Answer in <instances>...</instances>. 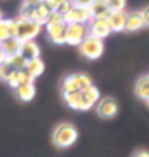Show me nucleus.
<instances>
[{
  "mask_svg": "<svg viewBox=\"0 0 149 157\" xmlns=\"http://www.w3.org/2000/svg\"><path fill=\"white\" fill-rule=\"evenodd\" d=\"M78 139V131L70 123L58 124L53 132V143L59 148L71 147Z\"/></svg>",
  "mask_w": 149,
  "mask_h": 157,
  "instance_id": "f257e3e1",
  "label": "nucleus"
},
{
  "mask_svg": "<svg viewBox=\"0 0 149 157\" xmlns=\"http://www.w3.org/2000/svg\"><path fill=\"white\" fill-rule=\"evenodd\" d=\"M90 2H73L70 11L63 16L65 23L69 24H89L91 21V13L89 10Z\"/></svg>",
  "mask_w": 149,
  "mask_h": 157,
  "instance_id": "f03ea898",
  "label": "nucleus"
},
{
  "mask_svg": "<svg viewBox=\"0 0 149 157\" xmlns=\"http://www.w3.org/2000/svg\"><path fill=\"white\" fill-rule=\"evenodd\" d=\"M16 38H19L21 42H27V41H33L41 32V25H38L37 23H34L32 20H23V19H17L16 20Z\"/></svg>",
  "mask_w": 149,
  "mask_h": 157,
  "instance_id": "7ed1b4c3",
  "label": "nucleus"
},
{
  "mask_svg": "<svg viewBox=\"0 0 149 157\" xmlns=\"http://www.w3.org/2000/svg\"><path fill=\"white\" fill-rule=\"evenodd\" d=\"M79 50L82 56H85L87 59H98L102 57L103 54V50H104V42L103 40H99L96 37H93V36H87L85 38L81 45H79Z\"/></svg>",
  "mask_w": 149,
  "mask_h": 157,
  "instance_id": "20e7f679",
  "label": "nucleus"
},
{
  "mask_svg": "<svg viewBox=\"0 0 149 157\" xmlns=\"http://www.w3.org/2000/svg\"><path fill=\"white\" fill-rule=\"evenodd\" d=\"M100 99V93L99 90L93 85L87 87L85 90L79 91V99H78V111H87L90 108H93Z\"/></svg>",
  "mask_w": 149,
  "mask_h": 157,
  "instance_id": "39448f33",
  "label": "nucleus"
},
{
  "mask_svg": "<svg viewBox=\"0 0 149 157\" xmlns=\"http://www.w3.org/2000/svg\"><path fill=\"white\" fill-rule=\"evenodd\" d=\"M89 36L87 24H69L66 29V44L71 46H79Z\"/></svg>",
  "mask_w": 149,
  "mask_h": 157,
  "instance_id": "423d86ee",
  "label": "nucleus"
},
{
  "mask_svg": "<svg viewBox=\"0 0 149 157\" xmlns=\"http://www.w3.org/2000/svg\"><path fill=\"white\" fill-rule=\"evenodd\" d=\"M96 112L103 119H112L117 114V102L112 97H104L99 99L96 104Z\"/></svg>",
  "mask_w": 149,
  "mask_h": 157,
  "instance_id": "0eeeda50",
  "label": "nucleus"
},
{
  "mask_svg": "<svg viewBox=\"0 0 149 157\" xmlns=\"http://www.w3.org/2000/svg\"><path fill=\"white\" fill-rule=\"evenodd\" d=\"M87 27H89L90 36L96 37L99 40H104L112 33L106 19H91V21L87 24Z\"/></svg>",
  "mask_w": 149,
  "mask_h": 157,
  "instance_id": "6e6552de",
  "label": "nucleus"
},
{
  "mask_svg": "<svg viewBox=\"0 0 149 157\" xmlns=\"http://www.w3.org/2000/svg\"><path fill=\"white\" fill-rule=\"evenodd\" d=\"M46 32L48 36L52 41L57 45H62L66 44V29H67V24L62 23L58 25H46Z\"/></svg>",
  "mask_w": 149,
  "mask_h": 157,
  "instance_id": "1a4fd4ad",
  "label": "nucleus"
},
{
  "mask_svg": "<svg viewBox=\"0 0 149 157\" xmlns=\"http://www.w3.org/2000/svg\"><path fill=\"white\" fill-rule=\"evenodd\" d=\"M52 13L53 11L50 10V7L48 6L46 2H38L37 3V7H36V11L33 13V17H32V21L37 23L38 25H46L48 21H49Z\"/></svg>",
  "mask_w": 149,
  "mask_h": 157,
  "instance_id": "9d476101",
  "label": "nucleus"
},
{
  "mask_svg": "<svg viewBox=\"0 0 149 157\" xmlns=\"http://www.w3.org/2000/svg\"><path fill=\"white\" fill-rule=\"evenodd\" d=\"M89 10L93 19H106L109 16V10L107 6V2L103 0H96V2H90L89 3Z\"/></svg>",
  "mask_w": 149,
  "mask_h": 157,
  "instance_id": "9b49d317",
  "label": "nucleus"
},
{
  "mask_svg": "<svg viewBox=\"0 0 149 157\" xmlns=\"http://www.w3.org/2000/svg\"><path fill=\"white\" fill-rule=\"evenodd\" d=\"M33 82H34V79L29 75V73L27 70H17L8 78L7 83L10 85L12 89H17V87L21 85H30V83H33Z\"/></svg>",
  "mask_w": 149,
  "mask_h": 157,
  "instance_id": "f8f14e48",
  "label": "nucleus"
},
{
  "mask_svg": "<svg viewBox=\"0 0 149 157\" xmlns=\"http://www.w3.org/2000/svg\"><path fill=\"white\" fill-rule=\"evenodd\" d=\"M144 25V19L141 15V11H132L127 13V23H125V30L128 32H136L139 29H143Z\"/></svg>",
  "mask_w": 149,
  "mask_h": 157,
  "instance_id": "ddd939ff",
  "label": "nucleus"
},
{
  "mask_svg": "<svg viewBox=\"0 0 149 157\" xmlns=\"http://www.w3.org/2000/svg\"><path fill=\"white\" fill-rule=\"evenodd\" d=\"M107 23L112 32H123L125 30L127 23V12H117V13H109L107 17Z\"/></svg>",
  "mask_w": 149,
  "mask_h": 157,
  "instance_id": "4468645a",
  "label": "nucleus"
},
{
  "mask_svg": "<svg viewBox=\"0 0 149 157\" xmlns=\"http://www.w3.org/2000/svg\"><path fill=\"white\" fill-rule=\"evenodd\" d=\"M16 20L3 19L0 20V42L8 40L11 37H16Z\"/></svg>",
  "mask_w": 149,
  "mask_h": 157,
  "instance_id": "2eb2a0df",
  "label": "nucleus"
},
{
  "mask_svg": "<svg viewBox=\"0 0 149 157\" xmlns=\"http://www.w3.org/2000/svg\"><path fill=\"white\" fill-rule=\"evenodd\" d=\"M21 46H23V42L16 37H11L6 41L0 42V48H2V50L6 53L7 58L12 57V56H15V54H19L21 52Z\"/></svg>",
  "mask_w": 149,
  "mask_h": 157,
  "instance_id": "dca6fc26",
  "label": "nucleus"
},
{
  "mask_svg": "<svg viewBox=\"0 0 149 157\" xmlns=\"http://www.w3.org/2000/svg\"><path fill=\"white\" fill-rule=\"evenodd\" d=\"M20 54L29 62V61L40 58L41 50H40V46H38L34 41H27V42H23Z\"/></svg>",
  "mask_w": 149,
  "mask_h": 157,
  "instance_id": "f3484780",
  "label": "nucleus"
},
{
  "mask_svg": "<svg viewBox=\"0 0 149 157\" xmlns=\"http://www.w3.org/2000/svg\"><path fill=\"white\" fill-rule=\"evenodd\" d=\"M135 93L137 95V98L141 100H147L149 99V74L141 75L137 79L135 85Z\"/></svg>",
  "mask_w": 149,
  "mask_h": 157,
  "instance_id": "a211bd4d",
  "label": "nucleus"
},
{
  "mask_svg": "<svg viewBox=\"0 0 149 157\" xmlns=\"http://www.w3.org/2000/svg\"><path fill=\"white\" fill-rule=\"evenodd\" d=\"M15 94L21 102H30L36 95V87L33 83L30 85H21L15 89Z\"/></svg>",
  "mask_w": 149,
  "mask_h": 157,
  "instance_id": "6ab92c4d",
  "label": "nucleus"
},
{
  "mask_svg": "<svg viewBox=\"0 0 149 157\" xmlns=\"http://www.w3.org/2000/svg\"><path fill=\"white\" fill-rule=\"evenodd\" d=\"M62 91L63 94H71L81 91L79 81H78V74H70L63 79L62 83Z\"/></svg>",
  "mask_w": 149,
  "mask_h": 157,
  "instance_id": "aec40b11",
  "label": "nucleus"
},
{
  "mask_svg": "<svg viewBox=\"0 0 149 157\" xmlns=\"http://www.w3.org/2000/svg\"><path fill=\"white\" fill-rule=\"evenodd\" d=\"M44 69H45V65H44V61L41 58H36L33 61H29L27 67H25V70L29 73V75L33 78H37L40 77L41 74L44 73Z\"/></svg>",
  "mask_w": 149,
  "mask_h": 157,
  "instance_id": "412c9836",
  "label": "nucleus"
},
{
  "mask_svg": "<svg viewBox=\"0 0 149 157\" xmlns=\"http://www.w3.org/2000/svg\"><path fill=\"white\" fill-rule=\"evenodd\" d=\"M37 3L38 2H24L23 6H21V10H20V19L23 20H32L33 13L36 11V7H37Z\"/></svg>",
  "mask_w": 149,
  "mask_h": 157,
  "instance_id": "4be33fe9",
  "label": "nucleus"
},
{
  "mask_svg": "<svg viewBox=\"0 0 149 157\" xmlns=\"http://www.w3.org/2000/svg\"><path fill=\"white\" fill-rule=\"evenodd\" d=\"M7 61L11 63V66L13 67L15 71H17V70H25V67H27V65H28V61L25 59L20 53L12 56V57H8Z\"/></svg>",
  "mask_w": 149,
  "mask_h": 157,
  "instance_id": "5701e85b",
  "label": "nucleus"
},
{
  "mask_svg": "<svg viewBox=\"0 0 149 157\" xmlns=\"http://www.w3.org/2000/svg\"><path fill=\"white\" fill-rule=\"evenodd\" d=\"M15 73V70H13V67L11 66V63L8 62V61L6 59L4 62L0 65V78H2L3 81H8V78H10L12 74Z\"/></svg>",
  "mask_w": 149,
  "mask_h": 157,
  "instance_id": "b1692460",
  "label": "nucleus"
},
{
  "mask_svg": "<svg viewBox=\"0 0 149 157\" xmlns=\"http://www.w3.org/2000/svg\"><path fill=\"white\" fill-rule=\"evenodd\" d=\"M107 6L111 13H117V12H124L127 3L124 0H112V2H107Z\"/></svg>",
  "mask_w": 149,
  "mask_h": 157,
  "instance_id": "393cba45",
  "label": "nucleus"
},
{
  "mask_svg": "<svg viewBox=\"0 0 149 157\" xmlns=\"http://www.w3.org/2000/svg\"><path fill=\"white\" fill-rule=\"evenodd\" d=\"M78 81H79V86H81V90H85L87 87L93 86V82H91L90 77L86 75L83 73H78Z\"/></svg>",
  "mask_w": 149,
  "mask_h": 157,
  "instance_id": "a878e982",
  "label": "nucleus"
},
{
  "mask_svg": "<svg viewBox=\"0 0 149 157\" xmlns=\"http://www.w3.org/2000/svg\"><path fill=\"white\" fill-rule=\"evenodd\" d=\"M62 23H65L63 15L58 13V12H53L46 25H58V24H62ZM46 25H45V27H46Z\"/></svg>",
  "mask_w": 149,
  "mask_h": 157,
  "instance_id": "bb28decb",
  "label": "nucleus"
},
{
  "mask_svg": "<svg viewBox=\"0 0 149 157\" xmlns=\"http://www.w3.org/2000/svg\"><path fill=\"white\" fill-rule=\"evenodd\" d=\"M73 6V2H63V0H59V3H58V8H57V11L55 12H58V13L61 15H66L67 12L70 11V8H71Z\"/></svg>",
  "mask_w": 149,
  "mask_h": 157,
  "instance_id": "cd10ccee",
  "label": "nucleus"
},
{
  "mask_svg": "<svg viewBox=\"0 0 149 157\" xmlns=\"http://www.w3.org/2000/svg\"><path fill=\"white\" fill-rule=\"evenodd\" d=\"M141 15H143V19H144V25H145L147 28H149V7L144 8L141 11Z\"/></svg>",
  "mask_w": 149,
  "mask_h": 157,
  "instance_id": "c85d7f7f",
  "label": "nucleus"
},
{
  "mask_svg": "<svg viewBox=\"0 0 149 157\" xmlns=\"http://www.w3.org/2000/svg\"><path fill=\"white\" fill-rule=\"evenodd\" d=\"M133 157H149V152H148V151H144V149L137 151V152L135 153Z\"/></svg>",
  "mask_w": 149,
  "mask_h": 157,
  "instance_id": "c756f323",
  "label": "nucleus"
},
{
  "mask_svg": "<svg viewBox=\"0 0 149 157\" xmlns=\"http://www.w3.org/2000/svg\"><path fill=\"white\" fill-rule=\"evenodd\" d=\"M6 59H7V56H6V53H4V52L2 50V48H0V65H2Z\"/></svg>",
  "mask_w": 149,
  "mask_h": 157,
  "instance_id": "7c9ffc66",
  "label": "nucleus"
},
{
  "mask_svg": "<svg viewBox=\"0 0 149 157\" xmlns=\"http://www.w3.org/2000/svg\"><path fill=\"white\" fill-rule=\"evenodd\" d=\"M0 20H3V13H2V11H0Z\"/></svg>",
  "mask_w": 149,
  "mask_h": 157,
  "instance_id": "2f4dec72",
  "label": "nucleus"
},
{
  "mask_svg": "<svg viewBox=\"0 0 149 157\" xmlns=\"http://www.w3.org/2000/svg\"><path fill=\"white\" fill-rule=\"evenodd\" d=\"M147 104H148V106H149V99H148V100H147Z\"/></svg>",
  "mask_w": 149,
  "mask_h": 157,
  "instance_id": "473e14b6",
  "label": "nucleus"
}]
</instances>
